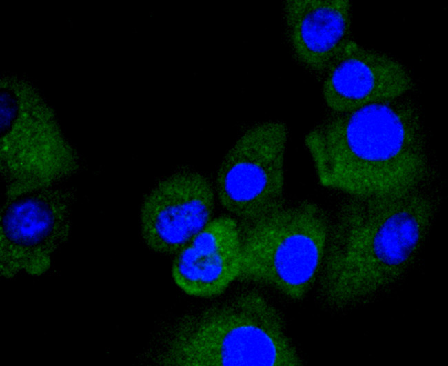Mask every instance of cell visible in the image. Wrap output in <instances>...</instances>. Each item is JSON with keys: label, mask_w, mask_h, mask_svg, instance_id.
<instances>
[{"label": "cell", "mask_w": 448, "mask_h": 366, "mask_svg": "<svg viewBox=\"0 0 448 366\" xmlns=\"http://www.w3.org/2000/svg\"><path fill=\"white\" fill-rule=\"evenodd\" d=\"M442 201L432 184L387 196H347L330 219L317 294L334 311L373 302L415 266Z\"/></svg>", "instance_id": "obj_1"}, {"label": "cell", "mask_w": 448, "mask_h": 366, "mask_svg": "<svg viewBox=\"0 0 448 366\" xmlns=\"http://www.w3.org/2000/svg\"><path fill=\"white\" fill-rule=\"evenodd\" d=\"M416 94L332 113L304 143L321 185L347 196L407 194L434 184L437 170Z\"/></svg>", "instance_id": "obj_2"}, {"label": "cell", "mask_w": 448, "mask_h": 366, "mask_svg": "<svg viewBox=\"0 0 448 366\" xmlns=\"http://www.w3.org/2000/svg\"><path fill=\"white\" fill-rule=\"evenodd\" d=\"M156 360L175 366L303 364L281 313L253 290L181 318Z\"/></svg>", "instance_id": "obj_3"}, {"label": "cell", "mask_w": 448, "mask_h": 366, "mask_svg": "<svg viewBox=\"0 0 448 366\" xmlns=\"http://www.w3.org/2000/svg\"><path fill=\"white\" fill-rule=\"evenodd\" d=\"M330 218L309 200L285 203L239 224L240 281L303 300L316 284L329 235Z\"/></svg>", "instance_id": "obj_4"}, {"label": "cell", "mask_w": 448, "mask_h": 366, "mask_svg": "<svg viewBox=\"0 0 448 366\" xmlns=\"http://www.w3.org/2000/svg\"><path fill=\"white\" fill-rule=\"evenodd\" d=\"M1 108L3 202L61 185L80 171L78 154L46 105L30 99L5 98Z\"/></svg>", "instance_id": "obj_5"}, {"label": "cell", "mask_w": 448, "mask_h": 366, "mask_svg": "<svg viewBox=\"0 0 448 366\" xmlns=\"http://www.w3.org/2000/svg\"><path fill=\"white\" fill-rule=\"evenodd\" d=\"M288 128L278 120L247 128L222 159L215 178L221 207L241 221L283 205Z\"/></svg>", "instance_id": "obj_6"}, {"label": "cell", "mask_w": 448, "mask_h": 366, "mask_svg": "<svg viewBox=\"0 0 448 366\" xmlns=\"http://www.w3.org/2000/svg\"><path fill=\"white\" fill-rule=\"evenodd\" d=\"M77 194L61 185L20 195L1 205V274L20 272L40 275L50 267L54 253L68 239Z\"/></svg>", "instance_id": "obj_7"}, {"label": "cell", "mask_w": 448, "mask_h": 366, "mask_svg": "<svg viewBox=\"0 0 448 366\" xmlns=\"http://www.w3.org/2000/svg\"><path fill=\"white\" fill-rule=\"evenodd\" d=\"M214 187L203 173L183 167L160 179L140 209L141 237L152 251L175 254L212 220Z\"/></svg>", "instance_id": "obj_8"}, {"label": "cell", "mask_w": 448, "mask_h": 366, "mask_svg": "<svg viewBox=\"0 0 448 366\" xmlns=\"http://www.w3.org/2000/svg\"><path fill=\"white\" fill-rule=\"evenodd\" d=\"M320 82L325 105L332 113L416 93L410 68L394 55L351 40L331 62Z\"/></svg>", "instance_id": "obj_9"}, {"label": "cell", "mask_w": 448, "mask_h": 366, "mask_svg": "<svg viewBox=\"0 0 448 366\" xmlns=\"http://www.w3.org/2000/svg\"><path fill=\"white\" fill-rule=\"evenodd\" d=\"M283 40L293 61L320 81L352 38L348 0H287L281 6Z\"/></svg>", "instance_id": "obj_10"}, {"label": "cell", "mask_w": 448, "mask_h": 366, "mask_svg": "<svg viewBox=\"0 0 448 366\" xmlns=\"http://www.w3.org/2000/svg\"><path fill=\"white\" fill-rule=\"evenodd\" d=\"M241 265L239 224L223 216L212 219L175 254L171 272L183 292L209 298L223 293L238 278Z\"/></svg>", "instance_id": "obj_11"}]
</instances>
